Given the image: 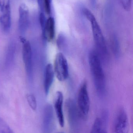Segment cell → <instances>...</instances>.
Here are the masks:
<instances>
[{"label": "cell", "instance_id": "cell-1", "mask_svg": "<svg viewBox=\"0 0 133 133\" xmlns=\"http://www.w3.org/2000/svg\"><path fill=\"white\" fill-rule=\"evenodd\" d=\"M89 62L97 92L99 95H102L104 94L106 88L105 76L102 64L101 59L97 51L92 50L90 52Z\"/></svg>", "mask_w": 133, "mask_h": 133}, {"label": "cell", "instance_id": "cell-2", "mask_svg": "<svg viewBox=\"0 0 133 133\" xmlns=\"http://www.w3.org/2000/svg\"><path fill=\"white\" fill-rule=\"evenodd\" d=\"M83 12L91 24L93 37L98 51L97 52L101 59L106 60L108 56L107 49L100 25L93 14L88 9L83 8Z\"/></svg>", "mask_w": 133, "mask_h": 133}, {"label": "cell", "instance_id": "cell-3", "mask_svg": "<svg viewBox=\"0 0 133 133\" xmlns=\"http://www.w3.org/2000/svg\"><path fill=\"white\" fill-rule=\"evenodd\" d=\"M67 118L72 133H79L81 128V121L83 119L75 102L68 99L66 103Z\"/></svg>", "mask_w": 133, "mask_h": 133}, {"label": "cell", "instance_id": "cell-4", "mask_svg": "<svg viewBox=\"0 0 133 133\" xmlns=\"http://www.w3.org/2000/svg\"><path fill=\"white\" fill-rule=\"evenodd\" d=\"M112 133H129V118L123 108H119L116 112L112 123Z\"/></svg>", "mask_w": 133, "mask_h": 133}, {"label": "cell", "instance_id": "cell-5", "mask_svg": "<svg viewBox=\"0 0 133 133\" xmlns=\"http://www.w3.org/2000/svg\"><path fill=\"white\" fill-rule=\"evenodd\" d=\"M77 107L83 119L87 117L90 108V100L87 84L84 81L79 90L77 99Z\"/></svg>", "mask_w": 133, "mask_h": 133}, {"label": "cell", "instance_id": "cell-6", "mask_svg": "<svg viewBox=\"0 0 133 133\" xmlns=\"http://www.w3.org/2000/svg\"><path fill=\"white\" fill-rule=\"evenodd\" d=\"M11 24L9 0H0V26L5 32H9Z\"/></svg>", "mask_w": 133, "mask_h": 133}, {"label": "cell", "instance_id": "cell-7", "mask_svg": "<svg viewBox=\"0 0 133 133\" xmlns=\"http://www.w3.org/2000/svg\"><path fill=\"white\" fill-rule=\"evenodd\" d=\"M54 69L59 81H64L67 79L69 76L68 66L67 60L62 53H58L56 55Z\"/></svg>", "mask_w": 133, "mask_h": 133}, {"label": "cell", "instance_id": "cell-8", "mask_svg": "<svg viewBox=\"0 0 133 133\" xmlns=\"http://www.w3.org/2000/svg\"><path fill=\"white\" fill-rule=\"evenodd\" d=\"M54 125V110L52 106L48 104L45 107L43 117V133H51Z\"/></svg>", "mask_w": 133, "mask_h": 133}, {"label": "cell", "instance_id": "cell-9", "mask_svg": "<svg viewBox=\"0 0 133 133\" xmlns=\"http://www.w3.org/2000/svg\"><path fill=\"white\" fill-rule=\"evenodd\" d=\"M22 57L27 74L29 78H32L33 74L32 51L31 45L26 40L22 43Z\"/></svg>", "mask_w": 133, "mask_h": 133}, {"label": "cell", "instance_id": "cell-10", "mask_svg": "<svg viewBox=\"0 0 133 133\" xmlns=\"http://www.w3.org/2000/svg\"><path fill=\"white\" fill-rule=\"evenodd\" d=\"M18 28L20 33L24 34L29 24V10L26 4H21L19 7Z\"/></svg>", "mask_w": 133, "mask_h": 133}, {"label": "cell", "instance_id": "cell-11", "mask_svg": "<svg viewBox=\"0 0 133 133\" xmlns=\"http://www.w3.org/2000/svg\"><path fill=\"white\" fill-rule=\"evenodd\" d=\"M63 104V94L61 91H58L55 94L54 108L59 125L62 127H64L65 125Z\"/></svg>", "mask_w": 133, "mask_h": 133}, {"label": "cell", "instance_id": "cell-12", "mask_svg": "<svg viewBox=\"0 0 133 133\" xmlns=\"http://www.w3.org/2000/svg\"><path fill=\"white\" fill-rule=\"evenodd\" d=\"M55 34V22L53 17H50L47 19L42 36L45 40L51 42L54 39Z\"/></svg>", "mask_w": 133, "mask_h": 133}, {"label": "cell", "instance_id": "cell-13", "mask_svg": "<svg viewBox=\"0 0 133 133\" xmlns=\"http://www.w3.org/2000/svg\"><path fill=\"white\" fill-rule=\"evenodd\" d=\"M54 74V67L51 64H48L45 68L44 82V88L46 95L48 94L53 83Z\"/></svg>", "mask_w": 133, "mask_h": 133}, {"label": "cell", "instance_id": "cell-14", "mask_svg": "<svg viewBox=\"0 0 133 133\" xmlns=\"http://www.w3.org/2000/svg\"><path fill=\"white\" fill-rule=\"evenodd\" d=\"M102 124L100 118H96L92 126L90 133H101L102 129Z\"/></svg>", "mask_w": 133, "mask_h": 133}, {"label": "cell", "instance_id": "cell-15", "mask_svg": "<svg viewBox=\"0 0 133 133\" xmlns=\"http://www.w3.org/2000/svg\"><path fill=\"white\" fill-rule=\"evenodd\" d=\"M0 133H15L7 123L0 118Z\"/></svg>", "mask_w": 133, "mask_h": 133}, {"label": "cell", "instance_id": "cell-16", "mask_svg": "<svg viewBox=\"0 0 133 133\" xmlns=\"http://www.w3.org/2000/svg\"><path fill=\"white\" fill-rule=\"evenodd\" d=\"M27 99L31 108L35 111L37 108V102L34 95L32 94L28 95L27 96Z\"/></svg>", "mask_w": 133, "mask_h": 133}, {"label": "cell", "instance_id": "cell-17", "mask_svg": "<svg viewBox=\"0 0 133 133\" xmlns=\"http://www.w3.org/2000/svg\"><path fill=\"white\" fill-rule=\"evenodd\" d=\"M45 11L48 15H50L51 13V4L52 0H43Z\"/></svg>", "mask_w": 133, "mask_h": 133}, {"label": "cell", "instance_id": "cell-18", "mask_svg": "<svg viewBox=\"0 0 133 133\" xmlns=\"http://www.w3.org/2000/svg\"><path fill=\"white\" fill-rule=\"evenodd\" d=\"M121 2L124 10L130 11L132 8V0H121Z\"/></svg>", "mask_w": 133, "mask_h": 133}, {"label": "cell", "instance_id": "cell-19", "mask_svg": "<svg viewBox=\"0 0 133 133\" xmlns=\"http://www.w3.org/2000/svg\"><path fill=\"white\" fill-rule=\"evenodd\" d=\"M39 18H40V24L42 30V32H43L44 30L46 21H47V19H46V17L44 12H41Z\"/></svg>", "mask_w": 133, "mask_h": 133}, {"label": "cell", "instance_id": "cell-20", "mask_svg": "<svg viewBox=\"0 0 133 133\" xmlns=\"http://www.w3.org/2000/svg\"><path fill=\"white\" fill-rule=\"evenodd\" d=\"M90 1L91 4L92 8H95L97 6V0H90Z\"/></svg>", "mask_w": 133, "mask_h": 133}, {"label": "cell", "instance_id": "cell-21", "mask_svg": "<svg viewBox=\"0 0 133 133\" xmlns=\"http://www.w3.org/2000/svg\"><path fill=\"white\" fill-rule=\"evenodd\" d=\"M101 133H107V131H106V130L104 129H102V130Z\"/></svg>", "mask_w": 133, "mask_h": 133}, {"label": "cell", "instance_id": "cell-22", "mask_svg": "<svg viewBox=\"0 0 133 133\" xmlns=\"http://www.w3.org/2000/svg\"><path fill=\"white\" fill-rule=\"evenodd\" d=\"M63 133V132H59V133Z\"/></svg>", "mask_w": 133, "mask_h": 133}]
</instances>
